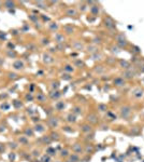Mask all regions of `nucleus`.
Instances as JSON below:
<instances>
[{"label":"nucleus","instance_id":"nucleus-18","mask_svg":"<svg viewBox=\"0 0 144 162\" xmlns=\"http://www.w3.org/2000/svg\"><path fill=\"white\" fill-rule=\"evenodd\" d=\"M13 68L15 69V70H23L24 68H25V64H24V62L21 61V60H17L13 63Z\"/></svg>","mask_w":144,"mask_h":162},{"label":"nucleus","instance_id":"nucleus-28","mask_svg":"<svg viewBox=\"0 0 144 162\" xmlns=\"http://www.w3.org/2000/svg\"><path fill=\"white\" fill-rule=\"evenodd\" d=\"M105 70H107V69H105V67L103 65H97V66H95V68H94V71H95L96 74H98V75H102Z\"/></svg>","mask_w":144,"mask_h":162},{"label":"nucleus","instance_id":"nucleus-45","mask_svg":"<svg viewBox=\"0 0 144 162\" xmlns=\"http://www.w3.org/2000/svg\"><path fill=\"white\" fill-rule=\"evenodd\" d=\"M101 43H102V39L100 37H95L93 39V44L98 46V44H101Z\"/></svg>","mask_w":144,"mask_h":162},{"label":"nucleus","instance_id":"nucleus-26","mask_svg":"<svg viewBox=\"0 0 144 162\" xmlns=\"http://www.w3.org/2000/svg\"><path fill=\"white\" fill-rule=\"evenodd\" d=\"M71 112L73 115H75V116L77 117L79 115H82L83 114V108L81 106H79V105H75V106L72 107Z\"/></svg>","mask_w":144,"mask_h":162},{"label":"nucleus","instance_id":"nucleus-54","mask_svg":"<svg viewBox=\"0 0 144 162\" xmlns=\"http://www.w3.org/2000/svg\"><path fill=\"white\" fill-rule=\"evenodd\" d=\"M55 162H65V161H62V160H56Z\"/></svg>","mask_w":144,"mask_h":162},{"label":"nucleus","instance_id":"nucleus-7","mask_svg":"<svg viewBox=\"0 0 144 162\" xmlns=\"http://www.w3.org/2000/svg\"><path fill=\"white\" fill-rule=\"evenodd\" d=\"M71 150L72 152H74V153H77V155H80V156H82L85 153V149H84V145L81 144V143L79 142H75L73 143L71 145Z\"/></svg>","mask_w":144,"mask_h":162},{"label":"nucleus","instance_id":"nucleus-34","mask_svg":"<svg viewBox=\"0 0 144 162\" xmlns=\"http://www.w3.org/2000/svg\"><path fill=\"white\" fill-rule=\"evenodd\" d=\"M98 110L101 112H108V105L107 104H103V103H100L98 104Z\"/></svg>","mask_w":144,"mask_h":162},{"label":"nucleus","instance_id":"nucleus-3","mask_svg":"<svg viewBox=\"0 0 144 162\" xmlns=\"http://www.w3.org/2000/svg\"><path fill=\"white\" fill-rule=\"evenodd\" d=\"M138 74H139V70H138V68H137L135 66L131 65L129 69H126V70L122 71V74H120L119 76L123 77L124 79H125V80L128 82V81L134 80V78H135V76H137Z\"/></svg>","mask_w":144,"mask_h":162},{"label":"nucleus","instance_id":"nucleus-29","mask_svg":"<svg viewBox=\"0 0 144 162\" xmlns=\"http://www.w3.org/2000/svg\"><path fill=\"white\" fill-rule=\"evenodd\" d=\"M62 96V93L58 91V90H55V91H52L51 93H50V98L51 100H58L59 97Z\"/></svg>","mask_w":144,"mask_h":162},{"label":"nucleus","instance_id":"nucleus-25","mask_svg":"<svg viewBox=\"0 0 144 162\" xmlns=\"http://www.w3.org/2000/svg\"><path fill=\"white\" fill-rule=\"evenodd\" d=\"M62 69H63V71H65V72L70 74V75H71L72 72H74V70H75L74 66L71 65V64H66V65H63V66H62Z\"/></svg>","mask_w":144,"mask_h":162},{"label":"nucleus","instance_id":"nucleus-12","mask_svg":"<svg viewBox=\"0 0 144 162\" xmlns=\"http://www.w3.org/2000/svg\"><path fill=\"white\" fill-rule=\"evenodd\" d=\"M66 39H67L66 35L62 33H55V35H54V40L57 44H63L66 42Z\"/></svg>","mask_w":144,"mask_h":162},{"label":"nucleus","instance_id":"nucleus-42","mask_svg":"<svg viewBox=\"0 0 144 162\" xmlns=\"http://www.w3.org/2000/svg\"><path fill=\"white\" fill-rule=\"evenodd\" d=\"M40 162H52V157H50L48 155H43L40 159Z\"/></svg>","mask_w":144,"mask_h":162},{"label":"nucleus","instance_id":"nucleus-41","mask_svg":"<svg viewBox=\"0 0 144 162\" xmlns=\"http://www.w3.org/2000/svg\"><path fill=\"white\" fill-rule=\"evenodd\" d=\"M111 51H112V53H113V54H118V53H120L122 49H119L116 44H113V46H111Z\"/></svg>","mask_w":144,"mask_h":162},{"label":"nucleus","instance_id":"nucleus-44","mask_svg":"<svg viewBox=\"0 0 144 162\" xmlns=\"http://www.w3.org/2000/svg\"><path fill=\"white\" fill-rule=\"evenodd\" d=\"M18 142L21 143V145H25V146H27V145H28V143H29L26 136H21L20 137V139H18Z\"/></svg>","mask_w":144,"mask_h":162},{"label":"nucleus","instance_id":"nucleus-40","mask_svg":"<svg viewBox=\"0 0 144 162\" xmlns=\"http://www.w3.org/2000/svg\"><path fill=\"white\" fill-rule=\"evenodd\" d=\"M36 5L38 8H40V9H43V10H45L47 8V5L44 1H38V2H36Z\"/></svg>","mask_w":144,"mask_h":162},{"label":"nucleus","instance_id":"nucleus-11","mask_svg":"<svg viewBox=\"0 0 144 162\" xmlns=\"http://www.w3.org/2000/svg\"><path fill=\"white\" fill-rule=\"evenodd\" d=\"M80 131L84 133V134H89V133H93L94 132V127L92 124L85 122V123H83V124L80 125Z\"/></svg>","mask_w":144,"mask_h":162},{"label":"nucleus","instance_id":"nucleus-30","mask_svg":"<svg viewBox=\"0 0 144 162\" xmlns=\"http://www.w3.org/2000/svg\"><path fill=\"white\" fill-rule=\"evenodd\" d=\"M65 107H66V104H65V102L62 101L57 102L56 104H55V109H56L57 112H62L65 109Z\"/></svg>","mask_w":144,"mask_h":162},{"label":"nucleus","instance_id":"nucleus-27","mask_svg":"<svg viewBox=\"0 0 144 162\" xmlns=\"http://www.w3.org/2000/svg\"><path fill=\"white\" fill-rule=\"evenodd\" d=\"M33 130H35V132H38V133H43V132L46 130V127H45L44 124H42V123H37Z\"/></svg>","mask_w":144,"mask_h":162},{"label":"nucleus","instance_id":"nucleus-47","mask_svg":"<svg viewBox=\"0 0 144 162\" xmlns=\"http://www.w3.org/2000/svg\"><path fill=\"white\" fill-rule=\"evenodd\" d=\"M50 39L48 38H46V37H44V38H42L41 39V44L42 46H48L50 44Z\"/></svg>","mask_w":144,"mask_h":162},{"label":"nucleus","instance_id":"nucleus-23","mask_svg":"<svg viewBox=\"0 0 144 162\" xmlns=\"http://www.w3.org/2000/svg\"><path fill=\"white\" fill-rule=\"evenodd\" d=\"M74 31H75V28L72 25H66L63 27V33H65V35H67V36L73 35Z\"/></svg>","mask_w":144,"mask_h":162},{"label":"nucleus","instance_id":"nucleus-15","mask_svg":"<svg viewBox=\"0 0 144 162\" xmlns=\"http://www.w3.org/2000/svg\"><path fill=\"white\" fill-rule=\"evenodd\" d=\"M89 13H90V15H93L94 17H97V16L99 15V13H100V7H99L97 3L90 5V8H89Z\"/></svg>","mask_w":144,"mask_h":162},{"label":"nucleus","instance_id":"nucleus-10","mask_svg":"<svg viewBox=\"0 0 144 162\" xmlns=\"http://www.w3.org/2000/svg\"><path fill=\"white\" fill-rule=\"evenodd\" d=\"M65 14L68 17H77L79 16V11L75 7H68L65 10Z\"/></svg>","mask_w":144,"mask_h":162},{"label":"nucleus","instance_id":"nucleus-53","mask_svg":"<svg viewBox=\"0 0 144 162\" xmlns=\"http://www.w3.org/2000/svg\"><path fill=\"white\" fill-rule=\"evenodd\" d=\"M65 162H72L71 160H69V159H66V160H63Z\"/></svg>","mask_w":144,"mask_h":162},{"label":"nucleus","instance_id":"nucleus-21","mask_svg":"<svg viewBox=\"0 0 144 162\" xmlns=\"http://www.w3.org/2000/svg\"><path fill=\"white\" fill-rule=\"evenodd\" d=\"M70 153H71L70 149H69V148H67V147H65V148H62V151H60V153H59V156H60V158H62V159L66 160V159H68V158H69Z\"/></svg>","mask_w":144,"mask_h":162},{"label":"nucleus","instance_id":"nucleus-51","mask_svg":"<svg viewBox=\"0 0 144 162\" xmlns=\"http://www.w3.org/2000/svg\"><path fill=\"white\" fill-rule=\"evenodd\" d=\"M9 78L14 80V79H17L18 77H17V75H16L15 72H9Z\"/></svg>","mask_w":144,"mask_h":162},{"label":"nucleus","instance_id":"nucleus-19","mask_svg":"<svg viewBox=\"0 0 144 162\" xmlns=\"http://www.w3.org/2000/svg\"><path fill=\"white\" fill-rule=\"evenodd\" d=\"M86 51H87L89 54H95V53H98V52H100L99 50V46H96V44H90V46H86Z\"/></svg>","mask_w":144,"mask_h":162},{"label":"nucleus","instance_id":"nucleus-48","mask_svg":"<svg viewBox=\"0 0 144 162\" xmlns=\"http://www.w3.org/2000/svg\"><path fill=\"white\" fill-rule=\"evenodd\" d=\"M88 8H89V7H87V3H86V2H83L82 5H80V11H81V12H85Z\"/></svg>","mask_w":144,"mask_h":162},{"label":"nucleus","instance_id":"nucleus-56","mask_svg":"<svg viewBox=\"0 0 144 162\" xmlns=\"http://www.w3.org/2000/svg\"><path fill=\"white\" fill-rule=\"evenodd\" d=\"M0 116H1V115H0Z\"/></svg>","mask_w":144,"mask_h":162},{"label":"nucleus","instance_id":"nucleus-36","mask_svg":"<svg viewBox=\"0 0 144 162\" xmlns=\"http://www.w3.org/2000/svg\"><path fill=\"white\" fill-rule=\"evenodd\" d=\"M84 149H85V153H92L94 151V146L92 144H86L84 145Z\"/></svg>","mask_w":144,"mask_h":162},{"label":"nucleus","instance_id":"nucleus-31","mask_svg":"<svg viewBox=\"0 0 144 162\" xmlns=\"http://www.w3.org/2000/svg\"><path fill=\"white\" fill-rule=\"evenodd\" d=\"M68 159H69V160H71L72 162H79L80 160H81V156H80V155H77V153H74V152H71Z\"/></svg>","mask_w":144,"mask_h":162},{"label":"nucleus","instance_id":"nucleus-37","mask_svg":"<svg viewBox=\"0 0 144 162\" xmlns=\"http://www.w3.org/2000/svg\"><path fill=\"white\" fill-rule=\"evenodd\" d=\"M46 155H48L50 157H54L56 155V149L53 147H47L46 149Z\"/></svg>","mask_w":144,"mask_h":162},{"label":"nucleus","instance_id":"nucleus-4","mask_svg":"<svg viewBox=\"0 0 144 162\" xmlns=\"http://www.w3.org/2000/svg\"><path fill=\"white\" fill-rule=\"evenodd\" d=\"M130 93V96L134 101H139L141 98L144 97V88L143 86H134V89H131Z\"/></svg>","mask_w":144,"mask_h":162},{"label":"nucleus","instance_id":"nucleus-13","mask_svg":"<svg viewBox=\"0 0 144 162\" xmlns=\"http://www.w3.org/2000/svg\"><path fill=\"white\" fill-rule=\"evenodd\" d=\"M71 46H72V49L75 51H84L86 49V46L83 43L82 41H80V40H74L71 43Z\"/></svg>","mask_w":144,"mask_h":162},{"label":"nucleus","instance_id":"nucleus-52","mask_svg":"<svg viewBox=\"0 0 144 162\" xmlns=\"http://www.w3.org/2000/svg\"><path fill=\"white\" fill-rule=\"evenodd\" d=\"M33 152H35V153H32V155H33L35 157H37V156H40V151H39V150H36V151H33Z\"/></svg>","mask_w":144,"mask_h":162},{"label":"nucleus","instance_id":"nucleus-5","mask_svg":"<svg viewBox=\"0 0 144 162\" xmlns=\"http://www.w3.org/2000/svg\"><path fill=\"white\" fill-rule=\"evenodd\" d=\"M102 25L104 28H107L108 31H116V22L111 17V16H104L102 20Z\"/></svg>","mask_w":144,"mask_h":162},{"label":"nucleus","instance_id":"nucleus-43","mask_svg":"<svg viewBox=\"0 0 144 162\" xmlns=\"http://www.w3.org/2000/svg\"><path fill=\"white\" fill-rule=\"evenodd\" d=\"M52 91H55V90H58L59 89V81H53L51 84Z\"/></svg>","mask_w":144,"mask_h":162},{"label":"nucleus","instance_id":"nucleus-33","mask_svg":"<svg viewBox=\"0 0 144 162\" xmlns=\"http://www.w3.org/2000/svg\"><path fill=\"white\" fill-rule=\"evenodd\" d=\"M24 134H25L26 137H32L35 135V130L31 129V127H26L24 130Z\"/></svg>","mask_w":144,"mask_h":162},{"label":"nucleus","instance_id":"nucleus-35","mask_svg":"<svg viewBox=\"0 0 144 162\" xmlns=\"http://www.w3.org/2000/svg\"><path fill=\"white\" fill-rule=\"evenodd\" d=\"M42 142L44 145H50L53 141H52V138L50 135H44V136H42Z\"/></svg>","mask_w":144,"mask_h":162},{"label":"nucleus","instance_id":"nucleus-49","mask_svg":"<svg viewBox=\"0 0 144 162\" xmlns=\"http://www.w3.org/2000/svg\"><path fill=\"white\" fill-rule=\"evenodd\" d=\"M5 8H14V7H15L13 1H5Z\"/></svg>","mask_w":144,"mask_h":162},{"label":"nucleus","instance_id":"nucleus-1","mask_svg":"<svg viewBox=\"0 0 144 162\" xmlns=\"http://www.w3.org/2000/svg\"><path fill=\"white\" fill-rule=\"evenodd\" d=\"M134 115V107L130 104H123L118 108V117L123 120L128 121Z\"/></svg>","mask_w":144,"mask_h":162},{"label":"nucleus","instance_id":"nucleus-55","mask_svg":"<svg viewBox=\"0 0 144 162\" xmlns=\"http://www.w3.org/2000/svg\"><path fill=\"white\" fill-rule=\"evenodd\" d=\"M143 104H144V97H143Z\"/></svg>","mask_w":144,"mask_h":162},{"label":"nucleus","instance_id":"nucleus-14","mask_svg":"<svg viewBox=\"0 0 144 162\" xmlns=\"http://www.w3.org/2000/svg\"><path fill=\"white\" fill-rule=\"evenodd\" d=\"M117 65H118V67L120 69L126 70V69H129V68H130L131 63L129 61H126V60H118V61H117Z\"/></svg>","mask_w":144,"mask_h":162},{"label":"nucleus","instance_id":"nucleus-8","mask_svg":"<svg viewBox=\"0 0 144 162\" xmlns=\"http://www.w3.org/2000/svg\"><path fill=\"white\" fill-rule=\"evenodd\" d=\"M86 122L92 124V125H97L99 123V116H98L96 112H89L87 116H86Z\"/></svg>","mask_w":144,"mask_h":162},{"label":"nucleus","instance_id":"nucleus-50","mask_svg":"<svg viewBox=\"0 0 144 162\" xmlns=\"http://www.w3.org/2000/svg\"><path fill=\"white\" fill-rule=\"evenodd\" d=\"M87 141H89V142H92L94 138H95V136H94V133H89V134H86V137H85Z\"/></svg>","mask_w":144,"mask_h":162},{"label":"nucleus","instance_id":"nucleus-32","mask_svg":"<svg viewBox=\"0 0 144 162\" xmlns=\"http://www.w3.org/2000/svg\"><path fill=\"white\" fill-rule=\"evenodd\" d=\"M142 131V129L140 127H131L130 129V134L132 135V136H135V135H139L140 133Z\"/></svg>","mask_w":144,"mask_h":162},{"label":"nucleus","instance_id":"nucleus-39","mask_svg":"<svg viewBox=\"0 0 144 162\" xmlns=\"http://www.w3.org/2000/svg\"><path fill=\"white\" fill-rule=\"evenodd\" d=\"M90 58L92 60H95V61H99V60H101L102 58V54L100 53V52H98V53H95V54H90Z\"/></svg>","mask_w":144,"mask_h":162},{"label":"nucleus","instance_id":"nucleus-2","mask_svg":"<svg viewBox=\"0 0 144 162\" xmlns=\"http://www.w3.org/2000/svg\"><path fill=\"white\" fill-rule=\"evenodd\" d=\"M114 41H115V44L118 46L119 49H127L130 46L128 39L126 38V36L124 35L123 33H116L114 35Z\"/></svg>","mask_w":144,"mask_h":162},{"label":"nucleus","instance_id":"nucleus-9","mask_svg":"<svg viewBox=\"0 0 144 162\" xmlns=\"http://www.w3.org/2000/svg\"><path fill=\"white\" fill-rule=\"evenodd\" d=\"M46 124L50 129H53V130H54V129H56V127H59V119H58L57 117L51 116L48 119H47Z\"/></svg>","mask_w":144,"mask_h":162},{"label":"nucleus","instance_id":"nucleus-22","mask_svg":"<svg viewBox=\"0 0 144 162\" xmlns=\"http://www.w3.org/2000/svg\"><path fill=\"white\" fill-rule=\"evenodd\" d=\"M66 121H67V123H69V124L75 123V122L77 121V117L75 116V115H73L72 112H70V114H68L67 116H66Z\"/></svg>","mask_w":144,"mask_h":162},{"label":"nucleus","instance_id":"nucleus-16","mask_svg":"<svg viewBox=\"0 0 144 162\" xmlns=\"http://www.w3.org/2000/svg\"><path fill=\"white\" fill-rule=\"evenodd\" d=\"M36 100L38 103H40V104H45L47 102V97L46 95L44 94V93H42V92H38L36 95Z\"/></svg>","mask_w":144,"mask_h":162},{"label":"nucleus","instance_id":"nucleus-6","mask_svg":"<svg viewBox=\"0 0 144 162\" xmlns=\"http://www.w3.org/2000/svg\"><path fill=\"white\" fill-rule=\"evenodd\" d=\"M112 83H113V86L115 88H118V89H122V88H125V86H127V81L124 79L123 77L120 76H116L112 78Z\"/></svg>","mask_w":144,"mask_h":162},{"label":"nucleus","instance_id":"nucleus-24","mask_svg":"<svg viewBox=\"0 0 144 162\" xmlns=\"http://www.w3.org/2000/svg\"><path fill=\"white\" fill-rule=\"evenodd\" d=\"M48 29L53 33H57V31H59V25H58V23L57 22H50V24H48Z\"/></svg>","mask_w":144,"mask_h":162},{"label":"nucleus","instance_id":"nucleus-17","mask_svg":"<svg viewBox=\"0 0 144 162\" xmlns=\"http://www.w3.org/2000/svg\"><path fill=\"white\" fill-rule=\"evenodd\" d=\"M54 61H55L54 57H53L50 53H44V54H43V62H44V64L50 65V64H53Z\"/></svg>","mask_w":144,"mask_h":162},{"label":"nucleus","instance_id":"nucleus-38","mask_svg":"<svg viewBox=\"0 0 144 162\" xmlns=\"http://www.w3.org/2000/svg\"><path fill=\"white\" fill-rule=\"evenodd\" d=\"M84 65H85V63H84L82 60H80V58L74 60V63H73V66H74V67H83Z\"/></svg>","mask_w":144,"mask_h":162},{"label":"nucleus","instance_id":"nucleus-46","mask_svg":"<svg viewBox=\"0 0 144 162\" xmlns=\"http://www.w3.org/2000/svg\"><path fill=\"white\" fill-rule=\"evenodd\" d=\"M62 78L63 80H67V81H70L72 79V76L70 74H67V72H63L62 75Z\"/></svg>","mask_w":144,"mask_h":162},{"label":"nucleus","instance_id":"nucleus-20","mask_svg":"<svg viewBox=\"0 0 144 162\" xmlns=\"http://www.w3.org/2000/svg\"><path fill=\"white\" fill-rule=\"evenodd\" d=\"M50 136H51V138H52V141L53 142H59L60 139H62V136H60V134L58 133L57 131H55V130H53V131L48 134Z\"/></svg>","mask_w":144,"mask_h":162}]
</instances>
